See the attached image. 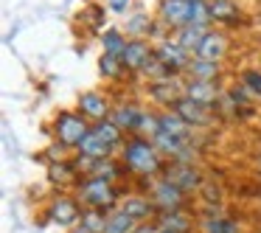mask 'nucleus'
Returning a JSON list of instances; mask_svg holds the SVG:
<instances>
[{"label": "nucleus", "instance_id": "obj_27", "mask_svg": "<svg viewBox=\"0 0 261 233\" xmlns=\"http://www.w3.org/2000/svg\"><path fill=\"white\" fill-rule=\"evenodd\" d=\"M126 34L121 29H107L101 34V48H104V54H110V57H124V51H126Z\"/></svg>", "mask_w": 261, "mask_h": 233}, {"label": "nucleus", "instance_id": "obj_17", "mask_svg": "<svg viewBox=\"0 0 261 233\" xmlns=\"http://www.w3.org/2000/svg\"><path fill=\"white\" fill-rule=\"evenodd\" d=\"M143 113H146V110L138 107L135 101H121V104H115V107H113L110 118H113L124 132H129V135H138V126H141Z\"/></svg>", "mask_w": 261, "mask_h": 233}, {"label": "nucleus", "instance_id": "obj_20", "mask_svg": "<svg viewBox=\"0 0 261 233\" xmlns=\"http://www.w3.org/2000/svg\"><path fill=\"white\" fill-rule=\"evenodd\" d=\"M158 227L160 230H171V233H191L194 227V216L182 211H166V214H158Z\"/></svg>", "mask_w": 261, "mask_h": 233}, {"label": "nucleus", "instance_id": "obj_16", "mask_svg": "<svg viewBox=\"0 0 261 233\" xmlns=\"http://www.w3.org/2000/svg\"><path fill=\"white\" fill-rule=\"evenodd\" d=\"M194 57L208 59V62H222V59L227 57V34H225V31L211 29L208 34H205V40L199 42V48H197Z\"/></svg>", "mask_w": 261, "mask_h": 233}, {"label": "nucleus", "instance_id": "obj_29", "mask_svg": "<svg viewBox=\"0 0 261 233\" xmlns=\"http://www.w3.org/2000/svg\"><path fill=\"white\" fill-rule=\"evenodd\" d=\"M107 211H96V208H85L82 211V222L79 225H85L90 233H104L107 230Z\"/></svg>", "mask_w": 261, "mask_h": 233}, {"label": "nucleus", "instance_id": "obj_19", "mask_svg": "<svg viewBox=\"0 0 261 233\" xmlns=\"http://www.w3.org/2000/svg\"><path fill=\"white\" fill-rule=\"evenodd\" d=\"M48 180L54 183V186H59V191H62L65 186H76L79 183V169H76L73 160H59V163H48Z\"/></svg>", "mask_w": 261, "mask_h": 233}, {"label": "nucleus", "instance_id": "obj_21", "mask_svg": "<svg viewBox=\"0 0 261 233\" xmlns=\"http://www.w3.org/2000/svg\"><path fill=\"white\" fill-rule=\"evenodd\" d=\"M129 174L126 171V166L121 163V158H104V160H96V166H93V171L87 177H98V180H110L118 186V180H124V177Z\"/></svg>", "mask_w": 261, "mask_h": 233}, {"label": "nucleus", "instance_id": "obj_32", "mask_svg": "<svg viewBox=\"0 0 261 233\" xmlns=\"http://www.w3.org/2000/svg\"><path fill=\"white\" fill-rule=\"evenodd\" d=\"M98 70H101L104 79H118L121 73H124V62H121L118 57H110V54H101V59H98Z\"/></svg>", "mask_w": 261, "mask_h": 233}, {"label": "nucleus", "instance_id": "obj_7", "mask_svg": "<svg viewBox=\"0 0 261 233\" xmlns=\"http://www.w3.org/2000/svg\"><path fill=\"white\" fill-rule=\"evenodd\" d=\"M154 54H158V57L163 59V65L169 68V73H171V76L186 73L188 65H191V59H194V54H191V51H186V48H182L180 42L174 40V37H171V40L158 42V45H154Z\"/></svg>", "mask_w": 261, "mask_h": 233}, {"label": "nucleus", "instance_id": "obj_33", "mask_svg": "<svg viewBox=\"0 0 261 233\" xmlns=\"http://www.w3.org/2000/svg\"><path fill=\"white\" fill-rule=\"evenodd\" d=\"M45 158H48V163H59V160H70V154H68V146H65V143L54 141L51 146L45 149Z\"/></svg>", "mask_w": 261, "mask_h": 233}, {"label": "nucleus", "instance_id": "obj_1", "mask_svg": "<svg viewBox=\"0 0 261 233\" xmlns=\"http://www.w3.org/2000/svg\"><path fill=\"white\" fill-rule=\"evenodd\" d=\"M118 158L126 166V171L132 177H138V180H158V177H163L166 166H169V160L158 152V146L149 138H141V135L126 138Z\"/></svg>", "mask_w": 261, "mask_h": 233}, {"label": "nucleus", "instance_id": "obj_18", "mask_svg": "<svg viewBox=\"0 0 261 233\" xmlns=\"http://www.w3.org/2000/svg\"><path fill=\"white\" fill-rule=\"evenodd\" d=\"M160 132H166V135H171V138H180V141H191L197 130H194L191 124H186L174 110H163V113H160Z\"/></svg>", "mask_w": 261, "mask_h": 233}, {"label": "nucleus", "instance_id": "obj_23", "mask_svg": "<svg viewBox=\"0 0 261 233\" xmlns=\"http://www.w3.org/2000/svg\"><path fill=\"white\" fill-rule=\"evenodd\" d=\"M76 152L85 154V158H93V160L113 158V146H107V143H104V141H101V138H98L93 130H90V135H87L85 141L79 143V149H76Z\"/></svg>", "mask_w": 261, "mask_h": 233}, {"label": "nucleus", "instance_id": "obj_4", "mask_svg": "<svg viewBox=\"0 0 261 233\" xmlns=\"http://www.w3.org/2000/svg\"><path fill=\"white\" fill-rule=\"evenodd\" d=\"M82 211L85 208L79 205V199H76L73 194L59 191L51 197V202H48V208H45V216L51 219V225L70 230V227H76L82 222Z\"/></svg>", "mask_w": 261, "mask_h": 233}, {"label": "nucleus", "instance_id": "obj_25", "mask_svg": "<svg viewBox=\"0 0 261 233\" xmlns=\"http://www.w3.org/2000/svg\"><path fill=\"white\" fill-rule=\"evenodd\" d=\"M222 65L219 62H208V59H199L194 57L191 65H188V79H202V82H216V76H219Z\"/></svg>", "mask_w": 261, "mask_h": 233}, {"label": "nucleus", "instance_id": "obj_10", "mask_svg": "<svg viewBox=\"0 0 261 233\" xmlns=\"http://www.w3.org/2000/svg\"><path fill=\"white\" fill-rule=\"evenodd\" d=\"M174 110L177 115H180L186 124H191L194 130H202V126H211L214 124V113L216 110H211V107H202V104H197V101H191L188 96H182L180 101L174 104Z\"/></svg>", "mask_w": 261, "mask_h": 233}, {"label": "nucleus", "instance_id": "obj_24", "mask_svg": "<svg viewBox=\"0 0 261 233\" xmlns=\"http://www.w3.org/2000/svg\"><path fill=\"white\" fill-rule=\"evenodd\" d=\"M211 29H202V25H182V29H177L174 31V40L180 42L186 51H191V54H197V48H199V42L205 40V34H208Z\"/></svg>", "mask_w": 261, "mask_h": 233}, {"label": "nucleus", "instance_id": "obj_8", "mask_svg": "<svg viewBox=\"0 0 261 233\" xmlns=\"http://www.w3.org/2000/svg\"><path fill=\"white\" fill-rule=\"evenodd\" d=\"M163 177L169 183H174V186L180 188V191H186V194L202 191V186H205L202 174H199V169L194 163H169L166 171H163Z\"/></svg>", "mask_w": 261, "mask_h": 233}, {"label": "nucleus", "instance_id": "obj_34", "mask_svg": "<svg viewBox=\"0 0 261 233\" xmlns=\"http://www.w3.org/2000/svg\"><path fill=\"white\" fill-rule=\"evenodd\" d=\"M107 3H110V9H113L115 14H126V12H129L132 0H107Z\"/></svg>", "mask_w": 261, "mask_h": 233}, {"label": "nucleus", "instance_id": "obj_36", "mask_svg": "<svg viewBox=\"0 0 261 233\" xmlns=\"http://www.w3.org/2000/svg\"><path fill=\"white\" fill-rule=\"evenodd\" d=\"M68 233H90V230H87V227L85 225H76V227H70V230Z\"/></svg>", "mask_w": 261, "mask_h": 233}, {"label": "nucleus", "instance_id": "obj_14", "mask_svg": "<svg viewBox=\"0 0 261 233\" xmlns=\"http://www.w3.org/2000/svg\"><path fill=\"white\" fill-rule=\"evenodd\" d=\"M186 96L191 98V101L202 104V107L216 110V104H219V98H222V90L216 87V82L188 79V82H186Z\"/></svg>", "mask_w": 261, "mask_h": 233}, {"label": "nucleus", "instance_id": "obj_31", "mask_svg": "<svg viewBox=\"0 0 261 233\" xmlns=\"http://www.w3.org/2000/svg\"><path fill=\"white\" fill-rule=\"evenodd\" d=\"M138 135L154 141V138L160 135V113L146 110V113H143V118H141V126H138Z\"/></svg>", "mask_w": 261, "mask_h": 233}, {"label": "nucleus", "instance_id": "obj_6", "mask_svg": "<svg viewBox=\"0 0 261 233\" xmlns=\"http://www.w3.org/2000/svg\"><path fill=\"white\" fill-rule=\"evenodd\" d=\"M191 17H194V0H160L158 3V20L171 31L191 25Z\"/></svg>", "mask_w": 261, "mask_h": 233}, {"label": "nucleus", "instance_id": "obj_11", "mask_svg": "<svg viewBox=\"0 0 261 233\" xmlns=\"http://www.w3.org/2000/svg\"><path fill=\"white\" fill-rule=\"evenodd\" d=\"M118 208L135 222H158V214H160L154 208V202L149 199V194H124Z\"/></svg>", "mask_w": 261, "mask_h": 233}, {"label": "nucleus", "instance_id": "obj_30", "mask_svg": "<svg viewBox=\"0 0 261 233\" xmlns=\"http://www.w3.org/2000/svg\"><path fill=\"white\" fill-rule=\"evenodd\" d=\"M239 85H242L253 98H261V68H244L242 73H239Z\"/></svg>", "mask_w": 261, "mask_h": 233}, {"label": "nucleus", "instance_id": "obj_22", "mask_svg": "<svg viewBox=\"0 0 261 233\" xmlns=\"http://www.w3.org/2000/svg\"><path fill=\"white\" fill-rule=\"evenodd\" d=\"M93 132H96L107 146H113V149L124 146V135H126V132L121 130L113 118H104V121H98V124H93Z\"/></svg>", "mask_w": 261, "mask_h": 233}, {"label": "nucleus", "instance_id": "obj_35", "mask_svg": "<svg viewBox=\"0 0 261 233\" xmlns=\"http://www.w3.org/2000/svg\"><path fill=\"white\" fill-rule=\"evenodd\" d=\"M135 233H160V227H158V222H141L135 227Z\"/></svg>", "mask_w": 261, "mask_h": 233}, {"label": "nucleus", "instance_id": "obj_12", "mask_svg": "<svg viewBox=\"0 0 261 233\" xmlns=\"http://www.w3.org/2000/svg\"><path fill=\"white\" fill-rule=\"evenodd\" d=\"M79 113L85 115L87 121L98 124V121L110 118V113H113V104H110V98L104 96V93H98V90H85V93L79 96Z\"/></svg>", "mask_w": 261, "mask_h": 233}, {"label": "nucleus", "instance_id": "obj_37", "mask_svg": "<svg viewBox=\"0 0 261 233\" xmlns=\"http://www.w3.org/2000/svg\"><path fill=\"white\" fill-rule=\"evenodd\" d=\"M160 233H171V230H160Z\"/></svg>", "mask_w": 261, "mask_h": 233}, {"label": "nucleus", "instance_id": "obj_26", "mask_svg": "<svg viewBox=\"0 0 261 233\" xmlns=\"http://www.w3.org/2000/svg\"><path fill=\"white\" fill-rule=\"evenodd\" d=\"M208 6L214 23H236V17H242L236 0H208Z\"/></svg>", "mask_w": 261, "mask_h": 233}, {"label": "nucleus", "instance_id": "obj_3", "mask_svg": "<svg viewBox=\"0 0 261 233\" xmlns=\"http://www.w3.org/2000/svg\"><path fill=\"white\" fill-rule=\"evenodd\" d=\"M90 130L93 126L87 124V118L82 113H68V110H62V113L54 118V135H57V141L65 143L68 149H79V143L90 135Z\"/></svg>", "mask_w": 261, "mask_h": 233}, {"label": "nucleus", "instance_id": "obj_13", "mask_svg": "<svg viewBox=\"0 0 261 233\" xmlns=\"http://www.w3.org/2000/svg\"><path fill=\"white\" fill-rule=\"evenodd\" d=\"M199 230L202 233H242V225L230 214H222L216 205H208V211L199 216Z\"/></svg>", "mask_w": 261, "mask_h": 233}, {"label": "nucleus", "instance_id": "obj_5", "mask_svg": "<svg viewBox=\"0 0 261 233\" xmlns=\"http://www.w3.org/2000/svg\"><path fill=\"white\" fill-rule=\"evenodd\" d=\"M149 199L154 202V208L160 211V214H166V211H182L188 202L186 191H180V188L174 186V183H169L166 177H158V180L149 183Z\"/></svg>", "mask_w": 261, "mask_h": 233}, {"label": "nucleus", "instance_id": "obj_2", "mask_svg": "<svg viewBox=\"0 0 261 233\" xmlns=\"http://www.w3.org/2000/svg\"><path fill=\"white\" fill-rule=\"evenodd\" d=\"M73 197L79 199L82 208H96V211H115L124 199V194L118 191V186L110 180H98V177H82L76 183Z\"/></svg>", "mask_w": 261, "mask_h": 233}, {"label": "nucleus", "instance_id": "obj_9", "mask_svg": "<svg viewBox=\"0 0 261 233\" xmlns=\"http://www.w3.org/2000/svg\"><path fill=\"white\" fill-rule=\"evenodd\" d=\"M182 96H186V82H180V76H166V79L149 82V98L154 104L174 107Z\"/></svg>", "mask_w": 261, "mask_h": 233}, {"label": "nucleus", "instance_id": "obj_28", "mask_svg": "<svg viewBox=\"0 0 261 233\" xmlns=\"http://www.w3.org/2000/svg\"><path fill=\"white\" fill-rule=\"evenodd\" d=\"M138 225H141V222L126 216L121 208H115V211H110V216H107V230L104 233H135Z\"/></svg>", "mask_w": 261, "mask_h": 233}, {"label": "nucleus", "instance_id": "obj_15", "mask_svg": "<svg viewBox=\"0 0 261 233\" xmlns=\"http://www.w3.org/2000/svg\"><path fill=\"white\" fill-rule=\"evenodd\" d=\"M152 54H154L152 42H146V40H129V42H126L124 57H121L126 73H129V70H132V73H135V70H143V68H146V62L152 59Z\"/></svg>", "mask_w": 261, "mask_h": 233}]
</instances>
